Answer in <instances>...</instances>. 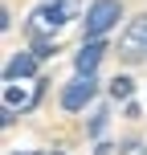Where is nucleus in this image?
<instances>
[{"label":"nucleus","mask_w":147,"mask_h":155,"mask_svg":"<svg viewBox=\"0 0 147 155\" xmlns=\"http://www.w3.org/2000/svg\"><path fill=\"white\" fill-rule=\"evenodd\" d=\"M53 41H49V37H41V41H33V57H49V53H53Z\"/></svg>","instance_id":"nucleus-9"},{"label":"nucleus","mask_w":147,"mask_h":155,"mask_svg":"<svg viewBox=\"0 0 147 155\" xmlns=\"http://www.w3.org/2000/svg\"><path fill=\"white\" fill-rule=\"evenodd\" d=\"M94 90H98V86H94V78H74V82L62 90V106L78 114L82 106H90V102H94Z\"/></svg>","instance_id":"nucleus-4"},{"label":"nucleus","mask_w":147,"mask_h":155,"mask_svg":"<svg viewBox=\"0 0 147 155\" xmlns=\"http://www.w3.org/2000/svg\"><path fill=\"white\" fill-rule=\"evenodd\" d=\"M78 12H82V0H41L29 16V29L33 33H53L62 25H70Z\"/></svg>","instance_id":"nucleus-1"},{"label":"nucleus","mask_w":147,"mask_h":155,"mask_svg":"<svg viewBox=\"0 0 147 155\" xmlns=\"http://www.w3.org/2000/svg\"><path fill=\"white\" fill-rule=\"evenodd\" d=\"M119 53H123V61H147V12L131 21V29L119 41Z\"/></svg>","instance_id":"nucleus-3"},{"label":"nucleus","mask_w":147,"mask_h":155,"mask_svg":"<svg viewBox=\"0 0 147 155\" xmlns=\"http://www.w3.org/2000/svg\"><path fill=\"white\" fill-rule=\"evenodd\" d=\"M37 94H41V90H37ZM37 94H25V90H16V86H4V106H8V110H12V106L25 110V106L37 102Z\"/></svg>","instance_id":"nucleus-7"},{"label":"nucleus","mask_w":147,"mask_h":155,"mask_svg":"<svg viewBox=\"0 0 147 155\" xmlns=\"http://www.w3.org/2000/svg\"><path fill=\"white\" fill-rule=\"evenodd\" d=\"M119 0H94L86 8V41H102V33L119 25Z\"/></svg>","instance_id":"nucleus-2"},{"label":"nucleus","mask_w":147,"mask_h":155,"mask_svg":"<svg viewBox=\"0 0 147 155\" xmlns=\"http://www.w3.org/2000/svg\"><path fill=\"white\" fill-rule=\"evenodd\" d=\"M110 94L115 98H131V78H115L110 82Z\"/></svg>","instance_id":"nucleus-8"},{"label":"nucleus","mask_w":147,"mask_h":155,"mask_svg":"<svg viewBox=\"0 0 147 155\" xmlns=\"http://www.w3.org/2000/svg\"><path fill=\"white\" fill-rule=\"evenodd\" d=\"M33 74H37V57H33V53H16L12 61L4 65V78H8V86L25 82V78H33Z\"/></svg>","instance_id":"nucleus-6"},{"label":"nucleus","mask_w":147,"mask_h":155,"mask_svg":"<svg viewBox=\"0 0 147 155\" xmlns=\"http://www.w3.org/2000/svg\"><path fill=\"white\" fill-rule=\"evenodd\" d=\"M102 53H106V41H82V49H78L74 65H78V78H90L94 70H98Z\"/></svg>","instance_id":"nucleus-5"},{"label":"nucleus","mask_w":147,"mask_h":155,"mask_svg":"<svg viewBox=\"0 0 147 155\" xmlns=\"http://www.w3.org/2000/svg\"><path fill=\"white\" fill-rule=\"evenodd\" d=\"M49 155H65V151H49Z\"/></svg>","instance_id":"nucleus-10"}]
</instances>
